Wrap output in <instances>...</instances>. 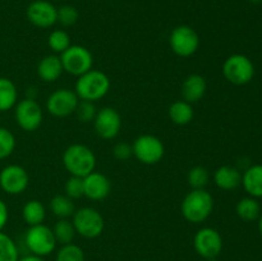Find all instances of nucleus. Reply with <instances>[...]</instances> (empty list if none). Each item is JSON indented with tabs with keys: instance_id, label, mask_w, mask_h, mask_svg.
I'll use <instances>...</instances> for the list:
<instances>
[{
	"instance_id": "nucleus-10",
	"label": "nucleus",
	"mask_w": 262,
	"mask_h": 261,
	"mask_svg": "<svg viewBox=\"0 0 262 261\" xmlns=\"http://www.w3.org/2000/svg\"><path fill=\"white\" fill-rule=\"evenodd\" d=\"M14 117L17 124L26 132H33L42 124V109L35 99L20 100L14 106Z\"/></svg>"
},
{
	"instance_id": "nucleus-4",
	"label": "nucleus",
	"mask_w": 262,
	"mask_h": 261,
	"mask_svg": "<svg viewBox=\"0 0 262 261\" xmlns=\"http://www.w3.org/2000/svg\"><path fill=\"white\" fill-rule=\"evenodd\" d=\"M72 223L77 234L87 240H94L101 235L105 228L102 215L94 207H81L72 215Z\"/></svg>"
},
{
	"instance_id": "nucleus-30",
	"label": "nucleus",
	"mask_w": 262,
	"mask_h": 261,
	"mask_svg": "<svg viewBox=\"0 0 262 261\" xmlns=\"http://www.w3.org/2000/svg\"><path fill=\"white\" fill-rule=\"evenodd\" d=\"M55 261H86L84 252L79 246L73 242L68 245H63L56 252Z\"/></svg>"
},
{
	"instance_id": "nucleus-37",
	"label": "nucleus",
	"mask_w": 262,
	"mask_h": 261,
	"mask_svg": "<svg viewBox=\"0 0 262 261\" xmlns=\"http://www.w3.org/2000/svg\"><path fill=\"white\" fill-rule=\"evenodd\" d=\"M18 261H45L42 257H40V256H36V255H28V256H25V257L19 258Z\"/></svg>"
},
{
	"instance_id": "nucleus-28",
	"label": "nucleus",
	"mask_w": 262,
	"mask_h": 261,
	"mask_svg": "<svg viewBox=\"0 0 262 261\" xmlns=\"http://www.w3.org/2000/svg\"><path fill=\"white\" fill-rule=\"evenodd\" d=\"M187 181L192 189H204L210 181L209 170L201 165L193 166L189 169L188 174H187Z\"/></svg>"
},
{
	"instance_id": "nucleus-23",
	"label": "nucleus",
	"mask_w": 262,
	"mask_h": 261,
	"mask_svg": "<svg viewBox=\"0 0 262 261\" xmlns=\"http://www.w3.org/2000/svg\"><path fill=\"white\" fill-rule=\"evenodd\" d=\"M22 217L30 227L42 224L46 217V209L38 200H30L22 207Z\"/></svg>"
},
{
	"instance_id": "nucleus-5",
	"label": "nucleus",
	"mask_w": 262,
	"mask_h": 261,
	"mask_svg": "<svg viewBox=\"0 0 262 261\" xmlns=\"http://www.w3.org/2000/svg\"><path fill=\"white\" fill-rule=\"evenodd\" d=\"M25 243L30 250L31 255L40 256V257H45L53 253L58 245L54 237L53 229L43 223L28 228L25 235Z\"/></svg>"
},
{
	"instance_id": "nucleus-1",
	"label": "nucleus",
	"mask_w": 262,
	"mask_h": 261,
	"mask_svg": "<svg viewBox=\"0 0 262 261\" xmlns=\"http://www.w3.org/2000/svg\"><path fill=\"white\" fill-rule=\"evenodd\" d=\"M214 210V197L206 189H192L184 196L181 211L184 219L193 224H201L209 219Z\"/></svg>"
},
{
	"instance_id": "nucleus-27",
	"label": "nucleus",
	"mask_w": 262,
	"mask_h": 261,
	"mask_svg": "<svg viewBox=\"0 0 262 261\" xmlns=\"http://www.w3.org/2000/svg\"><path fill=\"white\" fill-rule=\"evenodd\" d=\"M48 45L55 54H61L72 45L71 36L64 30H54L49 35Z\"/></svg>"
},
{
	"instance_id": "nucleus-3",
	"label": "nucleus",
	"mask_w": 262,
	"mask_h": 261,
	"mask_svg": "<svg viewBox=\"0 0 262 261\" xmlns=\"http://www.w3.org/2000/svg\"><path fill=\"white\" fill-rule=\"evenodd\" d=\"M110 90V79L104 72L90 69L78 77L74 86V92L79 100L95 102L102 99Z\"/></svg>"
},
{
	"instance_id": "nucleus-16",
	"label": "nucleus",
	"mask_w": 262,
	"mask_h": 261,
	"mask_svg": "<svg viewBox=\"0 0 262 261\" xmlns=\"http://www.w3.org/2000/svg\"><path fill=\"white\" fill-rule=\"evenodd\" d=\"M112 183L105 174L92 171L83 178V196L92 201H101L110 194Z\"/></svg>"
},
{
	"instance_id": "nucleus-12",
	"label": "nucleus",
	"mask_w": 262,
	"mask_h": 261,
	"mask_svg": "<svg viewBox=\"0 0 262 261\" xmlns=\"http://www.w3.org/2000/svg\"><path fill=\"white\" fill-rule=\"evenodd\" d=\"M79 104V97L73 90L59 89L54 91L46 101V109L53 117L66 118L74 114Z\"/></svg>"
},
{
	"instance_id": "nucleus-13",
	"label": "nucleus",
	"mask_w": 262,
	"mask_h": 261,
	"mask_svg": "<svg viewBox=\"0 0 262 261\" xmlns=\"http://www.w3.org/2000/svg\"><path fill=\"white\" fill-rule=\"evenodd\" d=\"M30 177L27 170L18 164H10L0 170V188L8 194H20L27 189Z\"/></svg>"
},
{
	"instance_id": "nucleus-22",
	"label": "nucleus",
	"mask_w": 262,
	"mask_h": 261,
	"mask_svg": "<svg viewBox=\"0 0 262 261\" xmlns=\"http://www.w3.org/2000/svg\"><path fill=\"white\" fill-rule=\"evenodd\" d=\"M18 102V91L13 81L0 77V113L13 109Z\"/></svg>"
},
{
	"instance_id": "nucleus-34",
	"label": "nucleus",
	"mask_w": 262,
	"mask_h": 261,
	"mask_svg": "<svg viewBox=\"0 0 262 261\" xmlns=\"http://www.w3.org/2000/svg\"><path fill=\"white\" fill-rule=\"evenodd\" d=\"M77 118H78L81 122L89 123L91 120L95 119L96 117V107H95L94 102L91 101H83V100H79V104L77 106L76 112Z\"/></svg>"
},
{
	"instance_id": "nucleus-9",
	"label": "nucleus",
	"mask_w": 262,
	"mask_h": 261,
	"mask_svg": "<svg viewBox=\"0 0 262 261\" xmlns=\"http://www.w3.org/2000/svg\"><path fill=\"white\" fill-rule=\"evenodd\" d=\"M63 69L72 76L79 77L92 69L94 56L91 51L82 45H71L64 53L60 54Z\"/></svg>"
},
{
	"instance_id": "nucleus-24",
	"label": "nucleus",
	"mask_w": 262,
	"mask_h": 261,
	"mask_svg": "<svg viewBox=\"0 0 262 261\" xmlns=\"http://www.w3.org/2000/svg\"><path fill=\"white\" fill-rule=\"evenodd\" d=\"M50 210L59 219H69L76 211V206L67 194H55L50 201Z\"/></svg>"
},
{
	"instance_id": "nucleus-20",
	"label": "nucleus",
	"mask_w": 262,
	"mask_h": 261,
	"mask_svg": "<svg viewBox=\"0 0 262 261\" xmlns=\"http://www.w3.org/2000/svg\"><path fill=\"white\" fill-rule=\"evenodd\" d=\"M242 184L251 197H262V164L251 165L242 174Z\"/></svg>"
},
{
	"instance_id": "nucleus-25",
	"label": "nucleus",
	"mask_w": 262,
	"mask_h": 261,
	"mask_svg": "<svg viewBox=\"0 0 262 261\" xmlns=\"http://www.w3.org/2000/svg\"><path fill=\"white\" fill-rule=\"evenodd\" d=\"M237 215L245 222H253L261 215V206L255 197H245L241 200L235 207Z\"/></svg>"
},
{
	"instance_id": "nucleus-33",
	"label": "nucleus",
	"mask_w": 262,
	"mask_h": 261,
	"mask_svg": "<svg viewBox=\"0 0 262 261\" xmlns=\"http://www.w3.org/2000/svg\"><path fill=\"white\" fill-rule=\"evenodd\" d=\"M64 192L69 199L76 200L83 196V178L71 176L64 184Z\"/></svg>"
},
{
	"instance_id": "nucleus-7",
	"label": "nucleus",
	"mask_w": 262,
	"mask_h": 261,
	"mask_svg": "<svg viewBox=\"0 0 262 261\" xmlns=\"http://www.w3.org/2000/svg\"><path fill=\"white\" fill-rule=\"evenodd\" d=\"M133 156L145 165H155L160 163L165 154L163 141L154 135L138 136L132 143Z\"/></svg>"
},
{
	"instance_id": "nucleus-21",
	"label": "nucleus",
	"mask_w": 262,
	"mask_h": 261,
	"mask_svg": "<svg viewBox=\"0 0 262 261\" xmlns=\"http://www.w3.org/2000/svg\"><path fill=\"white\" fill-rule=\"evenodd\" d=\"M169 118L177 125H187L192 122L194 117V110L192 104L178 100L169 106Z\"/></svg>"
},
{
	"instance_id": "nucleus-40",
	"label": "nucleus",
	"mask_w": 262,
	"mask_h": 261,
	"mask_svg": "<svg viewBox=\"0 0 262 261\" xmlns=\"http://www.w3.org/2000/svg\"><path fill=\"white\" fill-rule=\"evenodd\" d=\"M140 261H145V260H140Z\"/></svg>"
},
{
	"instance_id": "nucleus-26",
	"label": "nucleus",
	"mask_w": 262,
	"mask_h": 261,
	"mask_svg": "<svg viewBox=\"0 0 262 261\" xmlns=\"http://www.w3.org/2000/svg\"><path fill=\"white\" fill-rule=\"evenodd\" d=\"M54 237H55L56 243L59 245H68L74 240V235L77 234L76 229L73 227V223L69 219H59L53 228Z\"/></svg>"
},
{
	"instance_id": "nucleus-35",
	"label": "nucleus",
	"mask_w": 262,
	"mask_h": 261,
	"mask_svg": "<svg viewBox=\"0 0 262 261\" xmlns=\"http://www.w3.org/2000/svg\"><path fill=\"white\" fill-rule=\"evenodd\" d=\"M113 155L117 160L120 161H125L133 155V151H132V145L127 142H118L117 145L114 146L113 148Z\"/></svg>"
},
{
	"instance_id": "nucleus-8",
	"label": "nucleus",
	"mask_w": 262,
	"mask_h": 261,
	"mask_svg": "<svg viewBox=\"0 0 262 261\" xmlns=\"http://www.w3.org/2000/svg\"><path fill=\"white\" fill-rule=\"evenodd\" d=\"M171 51L181 58H189L200 48V36L191 26H177L169 36Z\"/></svg>"
},
{
	"instance_id": "nucleus-17",
	"label": "nucleus",
	"mask_w": 262,
	"mask_h": 261,
	"mask_svg": "<svg viewBox=\"0 0 262 261\" xmlns=\"http://www.w3.org/2000/svg\"><path fill=\"white\" fill-rule=\"evenodd\" d=\"M207 91L206 79L201 74H189L182 83V97L189 104H196L204 99Z\"/></svg>"
},
{
	"instance_id": "nucleus-11",
	"label": "nucleus",
	"mask_w": 262,
	"mask_h": 261,
	"mask_svg": "<svg viewBox=\"0 0 262 261\" xmlns=\"http://www.w3.org/2000/svg\"><path fill=\"white\" fill-rule=\"evenodd\" d=\"M193 247L196 252L205 260L216 258L223 250V238L214 228H201L194 234Z\"/></svg>"
},
{
	"instance_id": "nucleus-38",
	"label": "nucleus",
	"mask_w": 262,
	"mask_h": 261,
	"mask_svg": "<svg viewBox=\"0 0 262 261\" xmlns=\"http://www.w3.org/2000/svg\"><path fill=\"white\" fill-rule=\"evenodd\" d=\"M258 229H260V233L262 235V214L260 215V220H258Z\"/></svg>"
},
{
	"instance_id": "nucleus-36",
	"label": "nucleus",
	"mask_w": 262,
	"mask_h": 261,
	"mask_svg": "<svg viewBox=\"0 0 262 261\" xmlns=\"http://www.w3.org/2000/svg\"><path fill=\"white\" fill-rule=\"evenodd\" d=\"M8 219H9V210H8L7 204L0 199V232L5 228Z\"/></svg>"
},
{
	"instance_id": "nucleus-39",
	"label": "nucleus",
	"mask_w": 262,
	"mask_h": 261,
	"mask_svg": "<svg viewBox=\"0 0 262 261\" xmlns=\"http://www.w3.org/2000/svg\"><path fill=\"white\" fill-rule=\"evenodd\" d=\"M251 3H253V4H258V3H262V0H250Z\"/></svg>"
},
{
	"instance_id": "nucleus-29",
	"label": "nucleus",
	"mask_w": 262,
	"mask_h": 261,
	"mask_svg": "<svg viewBox=\"0 0 262 261\" xmlns=\"http://www.w3.org/2000/svg\"><path fill=\"white\" fill-rule=\"evenodd\" d=\"M19 253H18L17 245L14 241L8 234L0 232V261H18Z\"/></svg>"
},
{
	"instance_id": "nucleus-6",
	"label": "nucleus",
	"mask_w": 262,
	"mask_h": 261,
	"mask_svg": "<svg viewBox=\"0 0 262 261\" xmlns=\"http://www.w3.org/2000/svg\"><path fill=\"white\" fill-rule=\"evenodd\" d=\"M223 74L228 82L242 86L252 81L255 76V66L248 56L243 54H233L225 59L223 64Z\"/></svg>"
},
{
	"instance_id": "nucleus-15",
	"label": "nucleus",
	"mask_w": 262,
	"mask_h": 261,
	"mask_svg": "<svg viewBox=\"0 0 262 261\" xmlns=\"http://www.w3.org/2000/svg\"><path fill=\"white\" fill-rule=\"evenodd\" d=\"M26 15L36 27L49 28L58 22V8L48 0H35L27 7Z\"/></svg>"
},
{
	"instance_id": "nucleus-31",
	"label": "nucleus",
	"mask_w": 262,
	"mask_h": 261,
	"mask_svg": "<svg viewBox=\"0 0 262 261\" xmlns=\"http://www.w3.org/2000/svg\"><path fill=\"white\" fill-rule=\"evenodd\" d=\"M15 148V137L8 128L0 127V160L7 159Z\"/></svg>"
},
{
	"instance_id": "nucleus-32",
	"label": "nucleus",
	"mask_w": 262,
	"mask_h": 261,
	"mask_svg": "<svg viewBox=\"0 0 262 261\" xmlns=\"http://www.w3.org/2000/svg\"><path fill=\"white\" fill-rule=\"evenodd\" d=\"M79 13L73 5H61L58 8V22L64 27H71L78 20Z\"/></svg>"
},
{
	"instance_id": "nucleus-14",
	"label": "nucleus",
	"mask_w": 262,
	"mask_h": 261,
	"mask_svg": "<svg viewBox=\"0 0 262 261\" xmlns=\"http://www.w3.org/2000/svg\"><path fill=\"white\" fill-rule=\"evenodd\" d=\"M96 135L102 140H113L117 137L122 128V117L112 106H105L96 113L94 119Z\"/></svg>"
},
{
	"instance_id": "nucleus-2",
	"label": "nucleus",
	"mask_w": 262,
	"mask_h": 261,
	"mask_svg": "<svg viewBox=\"0 0 262 261\" xmlns=\"http://www.w3.org/2000/svg\"><path fill=\"white\" fill-rule=\"evenodd\" d=\"M63 165L71 176L84 178L96 168V156L89 146L73 143L64 151Z\"/></svg>"
},
{
	"instance_id": "nucleus-19",
	"label": "nucleus",
	"mask_w": 262,
	"mask_h": 261,
	"mask_svg": "<svg viewBox=\"0 0 262 261\" xmlns=\"http://www.w3.org/2000/svg\"><path fill=\"white\" fill-rule=\"evenodd\" d=\"M64 72L60 56L46 55L38 61L37 74L43 82H55Z\"/></svg>"
},
{
	"instance_id": "nucleus-18",
	"label": "nucleus",
	"mask_w": 262,
	"mask_h": 261,
	"mask_svg": "<svg viewBox=\"0 0 262 261\" xmlns=\"http://www.w3.org/2000/svg\"><path fill=\"white\" fill-rule=\"evenodd\" d=\"M214 182L220 189L232 191L242 184V174L232 165H223L214 173Z\"/></svg>"
}]
</instances>
